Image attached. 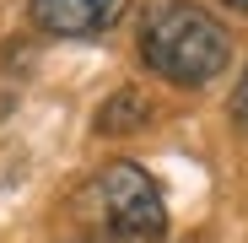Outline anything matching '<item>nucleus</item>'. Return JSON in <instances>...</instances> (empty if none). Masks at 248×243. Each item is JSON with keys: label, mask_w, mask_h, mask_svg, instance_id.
Segmentation results:
<instances>
[{"label": "nucleus", "mask_w": 248, "mask_h": 243, "mask_svg": "<svg viewBox=\"0 0 248 243\" xmlns=\"http://www.w3.org/2000/svg\"><path fill=\"white\" fill-rule=\"evenodd\" d=\"M140 60L173 87H205L232 60V32L194 0H151L140 16Z\"/></svg>", "instance_id": "obj_1"}, {"label": "nucleus", "mask_w": 248, "mask_h": 243, "mask_svg": "<svg viewBox=\"0 0 248 243\" xmlns=\"http://www.w3.org/2000/svg\"><path fill=\"white\" fill-rule=\"evenodd\" d=\"M81 206L108 243H156L168 232V200L140 162H103L81 189Z\"/></svg>", "instance_id": "obj_2"}, {"label": "nucleus", "mask_w": 248, "mask_h": 243, "mask_svg": "<svg viewBox=\"0 0 248 243\" xmlns=\"http://www.w3.org/2000/svg\"><path fill=\"white\" fill-rule=\"evenodd\" d=\"M130 11V0H27V16L49 38H97L113 32Z\"/></svg>", "instance_id": "obj_3"}, {"label": "nucleus", "mask_w": 248, "mask_h": 243, "mask_svg": "<svg viewBox=\"0 0 248 243\" xmlns=\"http://www.w3.org/2000/svg\"><path fill=\"white\" fill-rule=\"evenodd\" d=\"M146 97L140 92H119V97H108L103 108H97V130H140L146 125Z\"/></svg>", "instance_id": "obj_4"}, {"label": "nucleus", "mask_w": 248, "mask_h": 243, "mask_svg": "<svg viewBox=\"0 0 248 243\" xmlns=\"http://www.w3.org/2000/svg\"><path fill=\"white\" fill-rule=\"evenodd\" d=\"M232 119H237L243 130H248V65H243V81L232 87Z\"/></svg>", "instance_id": "obj_5"}, {"label": "nucleus", "mask_w": 248, "mask_h": 243, "mask_svg": "<svg viewBox=\"0 0 248 243\" xmlns=\"http://www.w3.org/2000/svg\"><path fill=\"white\" fill-rule=\"evenodd\" d=\"M227 6H232V11H248V0H227Z\"/></svg>", "instance_id": "obj_6"}]
</instances>
